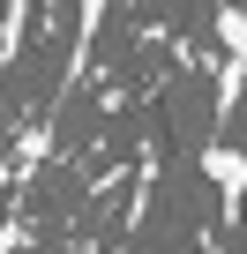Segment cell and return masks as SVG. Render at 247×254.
I'll return each mask as SVG.
<instances>
[{"label":"cell","mask_w":247,"mask_h":254,"mask_svg":"<svg viewBox=\"0 0 247 254\" xmlns=\"http://www.w3.org/2000/svg\"><path fill=\"white\" fill-rule=\"evenodd\" d=\"M202 172H210V187H217V209L225 217H240L247 209V150H232L225 135L202 150Z\"/></svg>","instance_id":"6da1fadb"},{"label":"cell","mask_w":247,"mask_h":254,"mask_svg":"<svg viewBox=\"0 0 247 254\" xmlns=\"http://www.w3.org/2000/svg\"><path fill=\"white\" fill-rule=\"evenodd\" d=\"M240 127H247V112H240Z\"/></svg>","instance_id":"3957f363"},{"label":"cell","mask_w":247,"mask_h":254,"mask_svg":"<svg viewBox=\"0 0 247 254\" xmlns=\"http://www.w3.org/2000/svg\"><path fill=\"white\" fill-rule=\"evenodd\" d=\"M8 187H15V157L0 150V202H8Z\"/></svg>","instance_id":"7a4b0ae2"}]
</instances>
